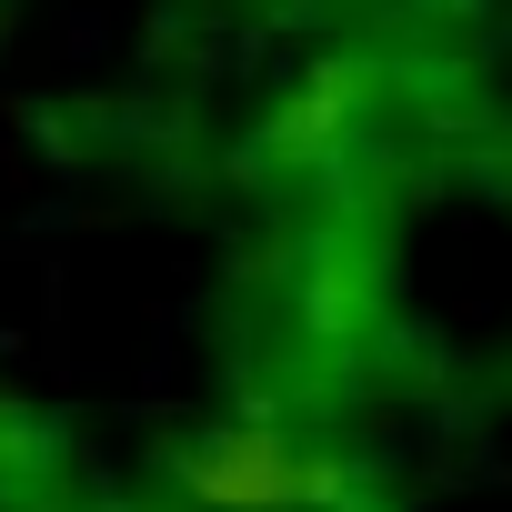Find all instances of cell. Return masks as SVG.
<instances>
[{"label":"cell","mask_w":512,"mask_h":512,"mask_svg":"<svg viewBox=\"0 0 512 512\" xmlns=\"http://www.w3.org/2000/svg\"><path fill=\"white\" fill-rule=\"evenodd\" d=\"M342 462L322 452V442H302V432H262V422H241V432H221L211 452H201V472H191V502L201 512H342Z\"/></svg>","instance_id":"cell-1"}]
</instances>
